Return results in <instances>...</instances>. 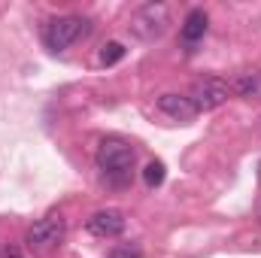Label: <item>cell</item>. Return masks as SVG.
<instances>
[{
  "label": "cell",
  "mask_w": 261,
  "mask_h": 258,
  "mask_svg": "<svg viewBox=\"0 0 261 258\" xmlns=\"http://www.w3.org/2000/svg\"><path fill=\"white\" fill-rule=\"evenodd\" d=\"M167 28H170V6L167 3H143L130 12L128 31L143 43H152V40L164 37Z\"/></svg>",
  "instance_id": "obj_1"
},
{
  "label": "cell",
  "mask_w": 261,
  "mask_h": 258,
  "mask_svg": "<svg viewBox=\"0 0 261 258\" xmlns=\"http://www.w3.org/2000/svg\"><path fill=\"white\" fill-rule=\"evenodd\" d=\"M134 158H137V155H134V149H130L125 140H103V143L97 146V155H94L100 173L110 176V179H116V183H125L130 176Z\"/></svg>",
  "instance_id": "obj_2"
},
{
  "label": "cell",
  "mask_w": 261,
  "mask_h": 258,
  "mask_svg": "<svg viewBox=\"0 0 261 258\" xmlns=\"http://www.w3.org/2000/svg\"><path fill=\"white\" fill-rule=\"evenodd\" d=\"M231 94V85L219 76H203L192 85V104H195L197 113H210V110H219Z\"/></svg>",
  "instance_id": "obj_3"
},
{
  "label": "cell",
  "mask_w": 261,
  "mask_h": 258,
  "mask_svg": "<svg viewBox=\"0 0 261 258\" xmlns=\"http://www.w3.org/2000/svg\"><path fill=\"white\" fill-rule=\"evenodd\" d=\"M85 31V18L82 15H58L46 24V46L52 52H64L67 46H73Z\"/></svg>",
  "instance_id": "obj_4"
},
{
  "label": "cell",
  "mask_w": 261,
  "mask_h": 258,
  "mask_svg": "<svg viewBox=\"0 0 261 258\" xmlns=\"http://www.w3.org/2000/svg\"><path fill=\"white\" fill-rule=\"evenodd\" d=\"M64 234H67L64 219H58V216H46V219H40V222H34V225L28 228L24 240H28V246H31V249L46 252V249L58 246V243L64 240Z\"/></svg>",
  "instance_id": "obj_5"
},
{
  "label": "cell",
  "mask_w": 261,
  "mask_h": 258,
  "mask_svg": "<svg viewBox=\"0 0 261 258\" xmlns=\"http://www.w3.org/2000/svg\"><path fill=\"white\" fill-rule=\"evenodd\" d=\"M125 225H128V219H125V213L116 210V207L97 210V213L85 222V228H88L94 237H119V234L125 231Z\"/></svg>",
  "instance_id": "obj_6"
},
{
  "label": "cell",
  "mask_w": 261,
  "mask_h": 258,
  "mask_svg": "<svg viewBox=\"0 0 261 258\" xmlns=\"http://www.w3.org/2000/svg\"><path fill=\"white\" fill-rule=\"evenodd\" d=\"M158 110L164 113V116H170V119H176V122H192L197 116L195 104H192V97L189 94H161L158 97Z\"/></svg>",
  "instance_id": "obj_7"
},
{
  "label": "cell",
  "mask_w": 261,
  "mask_h": 258,
  "mask_svg": "<svg viewBox=\"0 0 261 258\" xmlns=\"http://www.w3.org/2000/svg\"><path fill=\"white\" fill-rule=\"evenodd\" d=\"M206 12L203 9H192L189 15H186V21H182V43L186 46H195L197 40H203V34H206Z\"/></svg>",
  "instance_id": "obj_8"
},
{
  "label": "cell",
  "mask_w": 261,
  "mask_h": 258,
  "mask_svg": "<svg viewBox=\"0 0 261 258\" xmlns=\"http://www.w3.org/2000/svg\"><path fill=\"white\" fill-rule=\"evenodd\" d=\"M240 97H246V100H252V97H261V73L258 70H249V73H240L237 79H234V85H231Z\"/></svg>",
  "instance_id": "obj_9"
},
{
  "label": "cell",
  "mask_w": 261,
  "mask_h": 258,
  "mask_svg": "<svg viewBox=\"0 0 261 258\" xmlns=\"http://www.w3.org/2000/svg\"><path fill=\"white\" fill-rule=\"evenodd\" d=\"M122 58H125V46H122L119 40H110V43H103V46H100V64H103V67L119 64Z\"/></svg>",
  "instance_id": "obj_10"
},
{
  "label": "cell",
  "mask_w": 261,
  "mask_h": 258,
  "mask_svg": "<svg viewBox=\"0 0 261 258\" xmlns=\"http://www.w3.org/2000/svg\"><path fill=\"white\" fill-rule=\"evenodd\" d=\"M164 176H167V170H164L161 161H149V164L143 167V183H146L149 189H158V186L164 183Z\"/></svg>",
  "instance_id": "obj_11"
},
{
  "label": "cell",
  "mask_w": 261,
  "mask_h": 258,
  "mask_svg": "<svg viewBox=\"0 0 261 258\" xmlns=\"http://www.w3.org/2000/svg\"><path fill=\"white\" fill-rule=\"evenodd\" d=\"M110 258H140V252L130 249V246H119V249H113V255Z\"/></svg>",
  "instance_id": "obj_12"
},
{
  "label": "cell",
  "mask_w": 261,
  "mask_h": 258,
  "mask_svg": "<svg viewBox=\"0 0 261 258\" xmlns=\"http://www.w3.org/2000/svg\"><path fill=\"white\" fill-rule=\"evenodd\" d=\"M3 258H21V252H18L15 246H6V249H3Z\"/></svg>",
  "instance_id": "obj_13"
}]
</instances>
